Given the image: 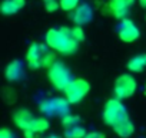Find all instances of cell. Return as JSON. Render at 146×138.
<instances>
[{
    "label": "cell",
    "mask_w": 146,
    "mask_h": 138,
    "mask_svg": "<svg viewBox=\"0 0 146 138\" xmlns=\"http://www.w3.org/2000/svg\"><path fill=\"white\" fill-rule=\"evenodd\" d=\"M83 138H105V135L98 132V131H93V132H88Z\"/></svg>",
    "instance_id": "obj_22"
},
{
    "label": "cell",
    "mask_w": 146,
    "mask_h": 138,
    "mask_svg": "<svg viewBox=\"0 0 146 138\" xmlns=\"http://www.w3.org/2000/svg\"><path fill=\"white\" fill-rule=\"evenodd\" d=\"M137 89V82L132 75L123 74L120 75L116 81H115V86H113V92L116 95V98L119 99H127L130 98Z\"/></svg>",
    "instance_id": "obj_7"
},
{
    "label": "cell",
    "mask_w": 146,
    "mask_h": 138,
    "mask_svg": "<svg viewBox=\"0 0 146 138\" xmlns=\"http://www.w3.org/2000/svg\"><path fill=\"white\" fill-rule=\"evenodd\" d=\"M59 7H60V3H57L56 0H49V2H44V9H46V12H49V13L56 12Z\"/></svg>",
    "instance_id": "obj_20"
},
{
    "label": "cell",
    "mask_w": 146,
    "mask_h": 138,
    "mask_svg": "<svg viewBox=\"0 0 146 138\" xmlns=\"http://www.w3.org/2000/svg\"><path fill=\"white\" fill-rule=\"evenodd\" d=\"M102 118H103L105 124L109 127H113L117 122H120L122 119L127 118V111H126V107L122 104V99H119V98L109 99L105 104Z\"/></svg>",
    "instance_id": "obj_4"
},
{
    "label": "cell",
    "mask_w": 146,
    "mask_h": 138,
    "mask_svg": "<svg viewBox=\"0 0 146 138\" xmlns=\"http://www.w3.org/2000/svg\"><path fill=\"white\" fill-rule=\"evenodd\" d=\"M44 138H62V137H59V135H56V134H52V135H47V137H44Z\"/></svg>",
    "instance_id": "obj_24"
},
{
    "label": "cell",
    "mask_w": 146,
    "mask_h": 138,
    "mask_svg": "<svg viewBox=\"0 0 146 138\" xmlns=\"http://www.w3.org/2000/svg\"><path fill=\"white\" fill-rule=\"evenodd\" d=\"M40 109L46 115H56L57 114V115L64 117L69 114V101L66 98L64 99H60V98L49 99L40 105Z\"/></svg>",
    "instance_id": "obj_9"
},
{
    "label": "cell",
    "mask_w": 146,
    "mask_h": 138,
    "mask_svg": "<svg viewBox=\"0 0 146 138\" xmlns=\"http://www.w3.org/2000/svg\"><path fill=\"white\" fill-rule=\"evenodd\" d=\"M93 17V13H92V9L89 5L83 3V5H79L75 12L72 15V22L75 23L76 26H83L86 23H89Z\"/></svg>",
    "instance_id": "obj_11"
},
{
    "label": "cell",
    "mask_w": 146,
    "mask_h": 138,
    "mask_svg": "<svg viewBox=\"0 0 146 138\" xmlns=\"http://www.w3.org/2000/svg\"><path fill=\"white\" fill-rule=\"evenodd\" d=\"M35 121H36V117L29 109L20 108L13 114V122L20 131H23L25 138H35V135H36L33 132Z\"/></svg>",
    "instance_id": "obj_6"
},
{
    "label": "cell",
    "mask_w": 146,
    "mask_h": 138,
    "mask_svg": "<svg viewBox=\"0 0 146 138\" xmlns=\"http://www.w3.org/2000/svg\"><path fill=\"white\" fill-rule=\"evenodd\" d=\"M117 35H119V39L125 43H132L135 40L139 39L140 36V32L137 29V26L135 25L133 20L130 19H122L120 23H119V27H117Z\"/></svg>",
    "instance_id": "obj_8"
},
{
    "label": "cell",
    "mask_w": 146,
    "mask_h": 138,
    "mask_svg": "<svg viewBox=\"0 0 146 138\" xmlns=\"http://www.w3.org/2000/svg\"><path fill=\"white\" fill-rule=\"evenodd\" d=\"M145 91H146V85H145Z\"/></svg>",
    "instance_id": "obj_26"
},
{
    "label": "cell",
    "mask_w": 146,
    "mask_h": 138,
    "mask_svg": "<svg viewBox=\"0 0 146 138\" xmlns=\"http://www.w3.org/2000/svg\"><path fill=\"white\" fill-rule=\"evenodd\" d=\"M5 75H6L7 81H10V82H16V81L22 79L23 75H25L23 62L19 60V59L12 60V62L6 66V69H5Z\"/></svg>",
    "instance_id": "obj_12"
},
{
    "label": "cell",
    "mask_w": 146,
    "mask_h": 138,
    "mask_svg": "<svg viewBox=\"0 0 146 138\" xmlns=\"http://www.w3.org/2000/svg\"><path fill=\"white\" fill-rule=\"evenodd\" d=\"M47 78L50 84L53 85L54 89L57 91H64L66 86L73 81L72 72L69 71V68L63 63L56 60L50 68H47Z\"/></svg>",
    "instance_id": "obj_3"
},
{
    "label": "cell",
    "mask_w": 146,
    "mask_h": 138,
    "mask_svg": "<svg viewBox=\"0 0 146 138\" xmlns=\"http://www.w3.org/2000/svg\"><path fill=\"white\" fill-rule=\"evenodd\" d=\"M62 124H63L64 128H67V127H73V125L80 124V118L76 117V115H70V114H67V115L62 117Z\"/></svg>",
    "instance_id": "obj_18"
},
{
    "label": "cell",
    "mask_w": 146,
    "mask_h": 138,
    "mask_svg": "<svg viewBox=\"0 0 146 138\" xmlns=\"http://www.w3.org/2000/svg\"><path fill=\"white\" fill-rule=\"evenodd\" d=\"M26 5V0H3L0 10L5 16H12L16 15L19 10H22Z\"/></svg>",
    "instance_id": "obj_13"
},
{
    "label": "cell",
    "mask_w": 146,
    "mask_h": 138,
    "mask_svg": "<svg viewBox=\"0 0 146 138\" xmlns=\"http://www.w3.org/2000/svg\"><path fill=\"white\" fill-rule=\"evenodd\" d=\"M86 134L88 132L85 131V128L80 124L64 128V138H83Z\"/></svg>",
    "instance_id": "obj_16"
},
{
    "label": "cell",
    "mask_w": 146,
    "mask_h": 138,
    "mask_svg": "<svg viewBox=\"0 0 146 138\" xmlns=\"http://www.w3.org/2000/svg\"><path fill=\"white\" fill-rule=\"evenodd\" d=\"M89 91H90V84L86 79L79 78V79H73L63 92L69 104H79L89 94Z\"/></svg>",
    "instance_id": "obj_5"
},
{
    "label": "cell",
    "mask_w": 146,
    "mask_h": 138,
    "mask_svg": "<svg viewBox=\"0 0 146 138\" xmlns=\"http://www.w3.org/2000/svg\"><path fill=\"white\" fill-rule=\"evenodd\" d=\"M60 9L64 12H73L80 3V0H59Z\"/></svg>",
    "instance_id": "obj_17"
},
{
    "label": "cell",
    "mask_w": 146,
    "mask_h": 138,
    "mask_svg": "<svg viewBox=\"0 0 146 138\" xmlns=\"http://www.w3.org/2000/svg\"><path fill=\"white\" fill-rule=\"evenodd\" d=\"M137 2H139V5H140L143 9H146V0H137Z\"/></svg>",
    "instance_id": "obj_23"
},
{
    "label": "cell",
    "mask_w": 146,
    "mask_h": 138,
    "mask_svg": "<svg viewBox=\"0 0 146 138\" xmlns=\"http://www.w3.org/2000/svg\"><path fill=\"white\" fill-rule=\"evenodd\" d=\"M44 42L50 49H53L54 52L63 53V55H72L79 49V43L72 38L69 27L49 29L46 32Z\"/></svg>",
    "instance_id": "obj_1"
},
{
    "label": "cell",
    "mask_w": 146,
    "mask_h": 138,
    "mask_svg": "<svg viewBox=\"0 0 146 138\" xmlns=\"http://www.w3.org/2000/svg\"><path fill=\"white\" fill-rule=\"evenodd\" d=\"M112 129H113L119 137H122V138H129V137L135 132V125H133V122L130 121V118L127 117V118L122 119L120 122H117L116 125H113Z\"/></svg>",
    "instance_id": "obj_14"
},
{
    "label": "cell",
    "mask_w": 146,
    "mask_h": 138,
    "mask_svg": "<svg viewBox=\"0 0 146 138\" xmlns=\"http://www.w3.org/2000/svg\"><path fill=\"white\" fill-rule=\"evenodd\" d=\"M70 33H72V38L75 39L79 45L85 40V32L82 29V26H75V27H70Z\"/></svg>",
    "instance_id": "obj_19"
},
{
    "label": "cell",
    "mask_w": 146,
    "mask_h": 138,
    "mask_svg": "<svg viewBox=\"0 0 146 138\" xmlns=\"http://www.w3.org/2000/svg\"><path fill=\"white\" fill-rule=\"evenodd\" d=\"M26 62L30 69H44L50 68L54 62V53L49 50V46L43 43H32L26 52Z\"/></svg>",
    "instance_id": "obj_2"
},
{
    "label": "cell",
    "mask_w": 146,
    "mask_h": 138,
    "mask_svg": "<svg viewBox=\"0 0 146 138\" xmlns=\"http://www.w3.org/2000/svg\"><path fill=\"white\" fill-rule=\"evenodd\" d=\"M43 2H49V0H43Z\"/></svg>",
    "instance_id": "obj_25"
},
{
    "label": "cell",
    "mask_w": 146,
    "mask_h": 138,
    "mask_svg": "<svg viewBox=\"0 0 146 138\" xmlns=\"http://www.w3.org/2000/svg\"><path fill=\"white\" fill-rule=\"evenodd\" d=\"M0 138H13V134L7 127H5V128H2V131H0Z\"/></svg>",
    "instance_id": "obj_21"
},
{
    "label": "cell",
    "mask_w": 146,
    "mask_h": 138,
    "mask_svg": "<svg viewBox=\"0 0 146 138\" xmlns=\"http://www.w3.org/2000/svg\"><path fill=\"white\" fill-rule=\"evenodd\" d=\"M136 0H109V9L116 19H125Z\"/></svg>",
    "instance_id": "obj_10"
},
{
    "label": "cell",
    "mask_w": 146,
    "mask_h": 138,
    "mask_svg": "<svg viewBox=\"0 0 146 138\" xmlns=\"http://www.w3.org/2000/svg\"><path fill=\"white\" fill-rule=\"evenodd\" d=\"M146 68V53L136 55L127 60V69L130 72H142Z\"/></svg>",
    "instance_id": "obj_15"
}]
</instances>
